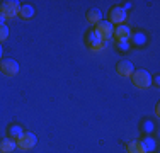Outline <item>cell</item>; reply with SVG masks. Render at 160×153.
<instances>
[{
  "mask_svg": "<svg viewBox=\"0 0 160 153\" xmlns=\"http://www.w3.org/2000/svg\"><path fill=\"white\" fill-rule=\"evenodd\" d=\"M131 82L138 90H147L152 87V75L147 70H135L131 75Z\"/></svg>",
  "mask_w": 160,
  "mask_h": 153,
  "instance_id": "6da1fadb",
  "label": "cell"
},
{
  "mask_svg": "<svg viewBox=\"0 0 160 153\" xmlns=\"http://www.w3.org/2000/svg\"><path fill=\"white\" fill-rule=\"evenodd\" d=\"M19 10H21V3L17 0H3L0 3V15L3 19H14L19 15Z\"/></svg>",
  "mask_w": 160,
  "mask_h": 153,
  "instance_id": "7a4b0ae2",
  "label": "cell"
},
{
  "mask_svg": "<svg viewBox=\"0 0 160 153\" xmlns=\"http://www.w3.org/2000/svg\"><path fill=\"white\" fill-rule=\"evenodd\" d=\"M36 143H38L36 135H34V133H29V131H24V135L19 138V140H16V145H17V148L21 151L32 150V148L36 146Z\"/></svg>",
  "mask_w": 160,
  "mask_h": 153,
  "instance_id": "3957f363",
  "label": "cell"
},
{
  "mask_svg": "<svg viewBox=\"0 0 160 153\" xmlns=\"http://www.w3.org/2000/svg\"><path fill=\"white\" fill-rule=\"evenodd\" d=\"M96 31L99 32V36H101L102 41L109 43V41L112 39V34H114V26H112L109 21H101V22L96 26Z\"/></svg>",
  "mask_w": 160,
  "mask_h": 153,
  "instance_id": "277c9868",
  "label": "cell"
},
{
  "mask_svg": "<svg viewBox=\"0 0 160 153\" xmlns=\"http://www.w3.org/2000/svg\"><path fill=\"white\" fill-rule=\"evenodd\" d=\"M0 72L5 76H16L19 73V63L12 58H5L0 61Z\"/></svg>",
  "mask_w": 160,
  "mask_h": 153,
  "instance_id": "5b68a950",
  "label": "cell"
},
{
  "mask_svg": "<svg viewBox=\"0 0 160 153\" xmlns=\"http://www.w3.org/2000/svg\"><path fill=\"white\" fill-rule=\"evenodd\" d=\"M126 19H128V12L123 9V7H112L111 9V12H109V22L114 26H121V24H124L126 22Z\"/></svg>",
  "mask_w": 160,
  "mask_h": 153,
  "instance_id": "8992f818",
  "label": "cell"
},
{
  "mask_svg": "<svg viewBox=\"0 0 160 153\" xmlns=\"http://www.w3.org/2000/svg\"><path fill=\"white\" fill-rule=\"evenodd\" d=\"M133 36L131 29H129V26L126 24H121V26H116L114 27V34L112 37H116L118 43H128V39Z\"/></svg>",
  "mask_w": 160,
  "mask_h": 153,
  "instance_id": "52a82bcc",
  "label": "cell"
},
{
  "mask_svg": "<svg viewBox=\"0 0 160 153\" xmlns=\"http://www.w3.org/2000/svg\"><path fill=\"white\" fill-rule=\"evenodd\" d=\"M116 72H118V75H119L121 78H131L133 72H135V65H133L129 60H123V61L118 63Z\"/></svg>",
  "mask_w": 160,
  "mask_h": 153,
  "instance_id": "ba28073f",
  "label": "cell"
},
{
  "mask_svg": "<svg viewBox=\"0 0 160 153\" xmlns=\"http://www.w3.org/2000/svg\"><path fill=\"white\" fill-rule=\"evenodd\" d=\"M19 17H21L22 21H31V19L34 17V7L31 5V3H24V5H21Z\"/></svg>",
  "mask_w": 160,
  "mask_h": 153,
  "instance_id": "9c48e42d",
  "label": "cell"
},
{
  "mask_svg": "<svg viewBox=\"0 0 160 153\" xmlns=\"http://www.w3.org/2000/svg\"><path fill=\"white\" fill-rule=\"evenodd\" d=\"M16 148V140H12V138H5V140L0 141V153H12Z\"/></svg>",
  "mask_w": 160,
  "mask_h": 153,
  "instance_id": "30bf717a",
  "label": "cell"
},
{
  "mask_svg": "<svg viewBox=\"0 0 160 153\" xmlns=\"http://www.w3.org/2000/svg\"><path fill=\"white\" fill-rule=\"evenodd\" d=\"M101 43H104V41L101 39V36H99V32L96 29L94 31H89V34H87V44H89V48H96V46H99Z\"/></svg>",
  "mask_w": 160,
  "mask_h": 153,
  "instance_id": "8fae6325",
  "label": "cell"
},
{
  "mask_svg": "<svg viewBox=\"0 0 160 153\" xmlns=\"http://www.w3.org/2000/svg\"><path fill=\"white\" fill-rule=\"evenodd\" d=\"M101 17H102V14L99 9H90L89 12H87V22H89L90 26H97L99 22L102 21Z\"/></svg>",
  "mask_w": 160,
  "mask_h": 153,
  "instance_id": "7c38bea8",
  "label": "cell"
},
{
  "mask_svg": "<svg viewBox=\"0 0 160 153\" xmlns=\"http://www.w3.org/2000/svg\"><path fill=\"white\" fill-rule=\"evenodd\" d=\"M140 145L143 146L145 153H153V150L157 148V143H155V140H153V138H150V136H145L143 140L140 141Z\"/></svg>",
  "mask_w": 160,
  "mask_h": 153,
  "instance_id": "4fadbf2b",
  "label": "cell"
},
{
  "mask_svg": "<svg viewBox=\"0 0 160 153\" xmlns=\"http://www.w3.org/2000/svg\"><path fill=\"white\" fill-rule=\"evenodd\" d=\"M22 135H24V129H22V126H19V124L9 126V138H12V140H19Z\"/></svg>",
  "mask_w": 160,
  "mask_h": 153,
  "instance_id": "5bb4252c",
  "label": "cell"
},
{
  "mask_svg": "<svg viewBox=\"0 0 160 153\" xmlns=\"http://www.w3.org/2000/svg\"><path fill=\"white\" fill-rule=\"evenodd\" d=\"M126 153H145V150L140 145V141H129L126 145Z\"/></svg>",
  "mask_w": 160,
  "mask_h": 153,
  "instance_id": "9a60e30c",
  "label": "cell"
},
{
  "mask_svg": "<svg viewBox=\"0 0 160 153\" xmlns=\"http://www.w3.org/2000/svg\"><path fill=\"white\" fill-rule=\"evenodd\" d=\"M9 39V26L7 24H0V44L3 43V41Z\"/></svg>",
  "mask_w": 160,
  "mask_h": 153,
  "instance_id": "2e32d148",
  "label": "cell"
},
{
  "mask_svg": "<svg viewBox=\"0 0 160 153\" xmlns=\"http://www.w3.org/2000/svg\"><path fill=\"white\" fill-rule=\"evenodd\" d=\"M143 129H145V133H152V129H153V122H152V121H145L143 122Z\"/></svg>",
  "mask_w": 160,
  "mask_h": 153,
  "instance_id": "e0dca14e",
  "label": "cell"
},
{
  "mask_svg": "<svg viewBox=\"0 0 160 153\" xmlns=\"http://www.w3.org/2000/svg\"><path fill=\"white\" fill-rule=\"evenodd\" d=\"M106 46H108V43H106V41H104V43H101L99 46H96V48H92V49H90V51H96V53H99V51H102V49H104Z\"/></svg>",
  "mask_w": 160,
  "mask_h": 153,
  "instance_id": "ac0fdd59",
  "label": "cell"
},
{
  "mask_svg": "<svg viewBox=\"0 0 160 153\" xmlns=\"http://www.w3.org/2000/svg\"><path fill=\"white\" fill-rule=\"evenodd\" d=\"M118 48L119 49H128V43H118Z\"/></svg>",
  "mask_w": 160,
  "mask_h": 153,
  "instance_id": "d6986e66",
  "label": "cell"
},
{
  "mask_svg": "<svg viewBox=\"0 0 160 153\" xmlns=\"http://www.w3.org/2000/svg\"><path fill=\"white\" fill-rule=\"evenodd\" d=\"M2 56H3V48H2V44H0V61H2Z\"/></svg>",
  "mask_w": 160,
  "mask_h": 153,
  "instance_id": "ffe728a7",
  "label": "cell"
},
{
  "mask_svg": "<svg viewBox=\"0 0 160 153\" xmlns=\"http://www.w3.org/2000/svg\"><path fill=\"white\" fill-rule=\"evenodd\" d=\"M158 111H160V106L157 104V106H155V114H157V116H158V114H160V112H158Z\"/></svg>",
  "mask_w": 160,
  "mask_h": 153,
  "instance_id": "44dd1931",
  "label": "cell"
}]
</instances>
